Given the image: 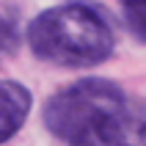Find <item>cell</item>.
<instances>
[{
    "instance_id": "cell-1",
    "label": "cell",
    "mask_w": 146,
    "mask_h": 146,
    "mask_svg": "<svg viewBox=\"0 0 146 146\" xmlns=\"http://www.w3.org/2000/svg\"><path fill=\"white\" fill-rule=\"evenodd\" d=\"M44 124L66 146H143L146 99L105 77H86L47 99Z\"/></svg>"
},
{
    "instance_id": "cell-2",
    "label": "cell",
    "mask_w": 146,
    "mask_h": 146,
    "mask_svg": "<svg viewBox=\"0 0 146 146\" xmlns=\"http://www.w3.org/2000/svg\"><path fill=\"white\" fill-rule=\"evenodd\" d=\"M28 44L47 64L88 69L113 55L116 31L102 6L72 0L41 11L28 25Z\"/></svg>"
},
{
    "instance_id": "cell-3",
    "label": "cell",
    "mask_w": 146,
    "mask_h": 146,
    "mask_svg": "<svg viewBox=\"0 0 146 146\" xmlns=\"http://www.w3.org/2000/svg\"><path fill=\"white\" fill-rule=\"evenodd\" d=\"M31 91L17 80H0V143L14 138L31 113Z\"/></svg>"
},
{
    "instance_id": "cell-4",
    "label": "cell",
    "mask_w": 146,
    "mask_h": 146,
    "mask_svg": "<svg viewBox=\"0 0 146 146\" xmlns=\"http://www.w3.org/2000/svg\"><path fill=\"white\" fill-rule=\"evenodd\" d=\"M22 39V22L14 6H0V58L11 55Z\"/></svg>"
},
{
    "instance_id": "cell-5",
    "label": "cell",
    "mask_w": 146,
    "mask_h": 146,
    "mask_svg": "<svg viewBox=\"0 0 146 146\" xmlns=\"http://www.w3.org/2000/svg\"><path fill=\"white\" fill-rule=\"evenodd\" d=\"M124 3V19L130 25V31L146 41V0H121Z\"/></svg>"
},
{
    "instance_id": "cell-6",
    "label": "cell",
    "mask_w": 146,
    "mask_h": 146,
    "mask_svg": "<svg viewBox=\"0 0 146 146\" xmlns=\"http://www.w3.org/2000/svg\"><path fill=\"white\" fill-rule=\"evenodd\" d=\"M143 146H146V143H143Z\"/></svg>"
}]
</instances>
